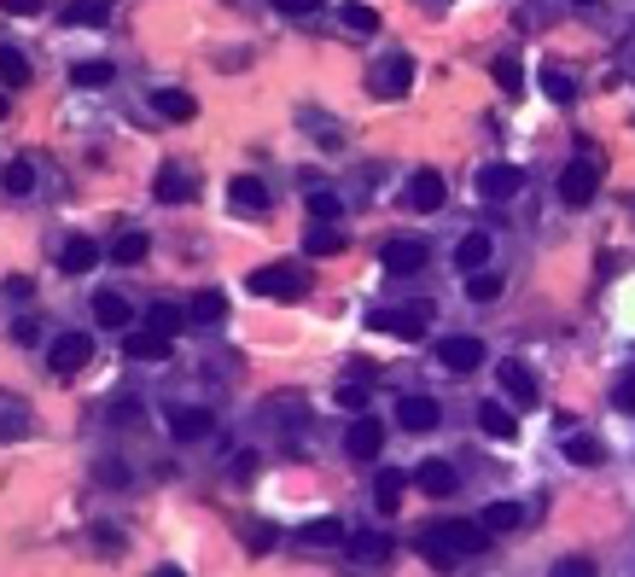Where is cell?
<instances>
[{"label":"cell","instance_id":"cell-39","mask_svg":"<svg viewBox=\"0 0 635 577\" xmlns=\"http://www.w3.org/2000/svg\"><path fill=\"white\" fill-rule=\"evenodd\" d=\"M338 210H344L338 193H327V187H321V193H309V222H338Z\"/></svg>","mask_w":635,"mask_h":577},{"label":"cell","instance_id":"cell-18","mask_svg":"<svg viewBox=\"0 0 635 577\" xmlns=\"http://www.w3.org/2000/svg\"><path fill=\"white\" fill-rule=\"evenodd\" d=\"M408 204H414L420 216L443 210V175H437V170H420V175H414V187H408Z\"/></svg>","mask_w":635,"mask_h":577},{"label":"cell","instance_id":"cell-43","mask_svg":"<svg viewBox=\"0 0 635 577\" xmlns=\"http://www.w3.org/2000/svg\"><path fill=\"white\" fill-rule=\"evenodd\" d=\"M245 543H251V554H268V548L280 543V531H274V525H251V537H245Z\"/></svg>","mask_w":635,"mask_h":577},{"label":"cell","instance_id":"cell-29","mask_svg":"<svg viewBox=\"0 0 635 577\" xmlns=\"http://www.w3.org/2000/svg\"><path fill=\"white\" fill-rule=\"evenodd\" d=\"M402 484H408V473H397V467H379V478H373V496H379V508H385V513H397Z\"/></svg>","mask_w":635,"mask_h":577},{"label":"cell","instance_id":"cell-20","mask_svg":"<svg viewBox=\"0 0 635 577\" xmlns=\"http://www.w3.org/2000/svg\"><path fill=\"white\" fill-rule=\"evenodd\" d=\"M59 269H65V274H88V269H100V245H94L88 234H76V239L65 245V251H59Z\"/></svg>","mask_w":635,"mask_h":577},{"label":"cell","instance_id":"cell-35","mask_svg":"<svg viewBox=\"0 0 635 577\" xmlns=\"http://www.w3.org/2000/svg\"><path fill=\"white\" fill-rule=\"evenodd\" d=\"M30 187H35V158H12V164H6V193L24 199Z\"/></svg>","mask_w":635,"mask_h":577},{"label":"cell","instance_id":"cell-17","mask_svg":"<svg viewBox=\"0 0 635 577\" xmlns=\"http://www.w3.org/2000/svg\"><path fill=\"white\" fill-rule=\"evenodd\" d=\"M187 321H193V327H216V321H228V292H216V286L193 292V304H187Z\"/></svg>","mask_w":635,"mask_h":577},{"label":"cell","instance_id":"cell-24","mask_svg":"<svg viewBox=\"0 0 635 577\" xmlns=\"http://www.w3.org/2000/svg\"><path fill=\"white\" fill-rule=\"evenodd\" d=\"M303 251H309V257H338V251H344V234H338L333 222H309Z\"/></svg>","mask_w":635,"mask_h":577},{"label":"cell","instance_id":"cell-27","mask_svg":"<svg viewBox=\"0 0 635 577\" xmlns=\"http://www.w3.org/2000/svg\"><path fill=\"white\" fill-rule=\"evenodd\" d=\"M105 18H111V0H70V6H65L70 30H82V24L94 30V24H105Z\"/></svg>","mask_w":635,"mask_h":577},{"label":"cell","instance_id":"cell-2","mask_svg":"<svg viewBox=\"0 0 635 577\" xmlns=\"http://www.w3.org/2000/svg\"><path fill=\"white\" fill-rule=\"evenodd\" d=\"M251 292L257 298H274V304H298L303 292H309V274L298 263H268V269L251 274Z\"/></svg>","mask_w":635,"mask_h":577},{"label":"cell","instance_id":"cell-44","mask_svg":"<svg viewBox=\"0 0 635 577\" xmlns=\"http://www.w3.org/2000/svg\"><path fill=\"white\" fill-rule=\"evenodd\" d=\"M274 12H286V18H309V12H321V0H274Z\"/></svg>","mask_w":635,"mask_h":577},{"label":"cell","instance_id":"cell-15","mask_svg":"<svg viewBox=\"0 0 635 577\" xmlns=\"http://www.w3.org/2000/svg\"><path fill=\"white\" fill-rule=\"evenodd\" d=\"M490 251H496V239L484 234V228H472V234H461V245H455V269L461 274L490 269Z\"/></svg>","mask_w":635,"mask_h":577},{"label":"cell","instance_id":"cell-9","mask_svg":"<svg viewBox=\"0 0 635 577\" xmlns=\"http://www.w3.org/2000/svg\"><path fill=\"white\" fill-rule=\"evenodd\" d=\"M216 432V414L210 408H169V438L175 443H199Z\"/></svg>","mask_w":635,"mask_h":577},{"label":"cell","instance_id":"cell-7","mask_svg":"<svg viewBox=\"0 0 635 577\" xmlns=\"http://www.w3.org/2000/svg\"><path fill=\"white\" fill-rule=\"evenodd\" d=\"M437 362H443L449 374H472V368H484V344L472 339V333H455V339L437 344Z\"/></svg>","mask_w":635,"mask_h":577},{"label":"cell","instance_id":"cell-28","mask_svg":"<svg viewBox=\"0 0 635 577\" xmlns=\"http://www.w3.org/2000/svg\"><path fill=\"white\" fill-rule=\"evenodd\" d=\"M152 193H158L164 204H187V199H193V181H187V175L175 170V164H164V170H158V187H152Z\"/></svg>","mask_w":635,"mask_h":577},{"label":"cell","instance_id":"cell-38","mask_svg":"<svg viewBox=\"0 0 635 577\" xmlns=\"http://www.w3.org/2000/svg\"><path fill=\"white\" fill-rule=\"evenodd\" d=\"M344 30L373 35V30H379V12H373V6H362V0H350V6H344Z\"/></svg>","mask_w":635,"mask_h":577},{"label":"cell","instance_id":"cell-6","mask_svg":"<svg viewBox=\"0 0 635 577\" xmlns=\"http://www.w3.org/2000/svg\"><path fill=\"white\" fill-rule=\"evenodd\" d=\"M519 187H525V175H519V164H484V170H478V193H484L490 204L519 199Z\"/></svg>","mask_w":635,"mask_h":577},{"label":"cell","instance_id":"cell-21","mask_svg":"<svg viewBox=\"0 0 635 577\" xmlns=\"http://www.w3.org/2000/svg\"><path fill=\"white\" fill-rule=\"evenodd\" d=\"M152 111H158V117H169V123H187V117L199 111V100H193L187 88H158V94H152Z\"/></svg>","mask_w":635,"mask_h":577},{"label":"cell","instance_id":"cell-4","mask_svg":"<svg viewBox=\"0 0 635 577\" xmlns=\"http://www.w3.org/2000/svg\"><path fill=\"white\" fill-rule=\"evenodd\" d=\"M94 362V344H88V333H59L53 339V350H47V368L53 374H82Z\"/></svg>","mask_w":635,"mask_h":577},{"label":"cell","instance_id":"cell-8","mask_svg":"<svg viewBox=\"0 0 635 577\" xmlns=\"http://www.w3.org/2000/svg\"><path fill=\"white\" fill-rule=\"evenodd\" d=\"M344 554H350V566L379 572V566L391 560V537H379V531H356V537H344Z\"/></svg>","mask_w":635,"mask_h":577},{"label":"cell","instance_id":"cell-49","mask_svg":"<svg viewBox=\"0 0 635 577\" xmlns=\"http://www.w3.org/2000/svg\"><path fill=\"white\" fill-rule=\"evenodd\" d=\"M577 6H595V0H577Z\"/></svg>","mask_w":635,"mask_h":577},{"label":"cell","instance_id":"cell-31","mask_svg":"<svg viewBox=\"0 0 635 577\" xmlns=\"http://www.w3.org/2000/svg\"><path fill=\"white\" fill-rule=\"evenodd\" d=\"M0 82L6 88H30V59L18 47H0Z\"/></svg>","mask_w":635,"mask_h":577},{"label":"cell","instance_id":"cell-3","mask_svg":"<svg viewBox=\"0 0 635 577\" xmlns=\"http://www.w3.org/2000/svg\"><path fill=\"white\" fill-rule=\"evenodd\" d=\"M595 193H601V158L595 152H577L566 170H560V199L571 210H583V204H595Z\"/></svg>","mask_w":635,"mask_h":577},{"label":"cell","instance_id":"cell-16","mask_svg":"<svg viewBox=\"0 0 635 577\" xmlns=\"http://www.w3.org/2000/svg\"><path fill=\"white\" fill-rule=\"evenodd\" d=\"M426 269V245L420 239H391L385 245V274H420Z\"/></svg>","mask_w":635,"mask_h":577},{"label":"cell","instance_id":"cell-48","mask_svg":"<svg viewBox=\"0 0 635 577\" xmlns=\"http://www.w3.org/2000/svg\"><path fill=\"white\" fill-rule=\"evenodd\" d=\"M152 577H187V572H181V566H158Z\"/></svg>","mask_w":635,"mask_h":577},{"label":"cell","instance_id":"cell-36","mask_svg":"<svg viewBox=\"0 0 635 577\" xmlns=\"http://www.w3.org/2000/svg\"><path fill=\"white\" fill-rule=\"evenodd\" d=\"M140 257H146V234H140V228H134V234H123L117 245H111V263H123V269H134Z\"/></svg>","mask_w":635,"mask_h":577},{"label":"cell","instance_id":"cell-11","mask_svg":"<svg viewBox=\"0 0 635 577\" xmlns=\"http://www.w3.org/2000/svg\"><path fill=\"white\" fill-rule=\"evenodd\" d=\"M426 315H432L426 304L420 309H379L373 327H379V333H397V339H420V333H426Z\"/></svg>","mask_w":635,"mask_h":577},{"label":"cell","instance_id":"cell-14","mask_svg":"<svg viewBox=\"0 0 635 577\" xmlns=\"http://www.w3.org/2000/svg\"><path fill=\"white\" fill-rule=\"evenodd\" d=\"M268 199H274V193H268V181H257V175H234V181H228V204L245 210V216L268 210Z\"/></svg>","mask_w":635,"mask_h":577},{"label":"cell","instance_id":"cell-5","mask_svg":"<svg viewBox=\"0 0 635 577\" xmlns=\"http://www.w3.org/2000/svg\"><path fill=\"white\" fill-rule=\"evenodd\" d=\"M373 88H379L385 100H402V94L414 88V53H391V59H379V70H373Z\"/></svg>","mask_w":635,"mask_h":577},{"label":"cell","instance_id":"cell-45","mask_svg":"<svg viewBox=\"0 0 635 577\" xmlns=\"http://www.w3.org/2000/svg\"><path fill=\"white\" fill-rule=\"evenodd\" d=\"M338 408H368V385H338Z\"/></svg>","mask_w":635,"mask_h":577},{"label":"cell","instance_id":"cell-32","mask_svg":"<svg viewBox=\"0 0 635 577\" xmlns=\"http://www.w3.org/2000/svg\"><path fill=\"white\" fill-rule=\"evenodd\" d=\"M566 461H571V467H601L606 455H601V443H595V438L571 432V438H566Z\"/></svg>","mask_w":635,"mask_h":577},{"label":"cell","instance_id":"cell-10","mask_svg":"<svg viewBox=\"0 0 635 577\" xmlns=\"http://www.w3.org/2000/svg\"><path fill=\"white\" fill-rule=\"evenodd\" d=\"M455 484H461V473H455V461H420L414 467V490H426V496H455Z\"/></svg>","mask_w":635,"mask_h":577},{"label":"cell","instance_id":"cell-1","mask_svg":"<svg viewBox=\"0 0 635 577\" xmlns=\"http://www.w3.org/2000/svg\"><path fill=\"white\" fill-rule=\"evenodd\" d=\"M484 543H490V531H484V525H467V519H437V525L420 531V554L432 560L437 572H449V566H461L472 554H484Z\"/></svg>","mask_w":635,"mask_h":577},{"label":"cell","instance_id":"cell-40","mask_svg":"<svg viewBox=\"0 0 635 577\" xmlns=\"http://www.w3.org/2000/svg\"><path fill=\"white\" fill-rule=\"evenodd\" d=\"M303 543H344V525L338 519H309L303 525Z\"/></svg>","mask_w":635,"mask_h":577},{"label":"cell","instance_id":"cell-26","mask_svg":"<svg viewBox=\"0 0 635 577\" xmlns=\"http://www.w3.org/2000/svg\"><path fill=\"white\" fill-rule=\"evenodd\" d=\"M146 327H152V333H164V339H175V333L187 327V309H181V304H169V298H164V304H152V309H146Z\"/></svg>","mask_w":635,"mask_h":577},{"label":"cell","instance_id":"cell-12","mask_svg":"<svg viewBox=\"0 0 635 577\" xmlns=\"http://www.w3.org/2000/svg\"><path fill=\"white\" fill-rule=\"evenodd\" d=\"M379 443H385V426H379L373 414L350 420V432H344V449H350L356 461H373V455H379Z\"/></svg>","mask_w":635,"mask_h":577},{"label":"cell","instance_id":"cell-34","mask_svg":"<svg viewBox=\"0 0 635 577\" xmlns=\"http://www.w3.org/2000/svg\"><path fill=\"white\" fill-rule=\"evenodd\" d=\"M542 94H548L554 105H571V100H577V82H571L566 70H554V65H548V70H542Z\"/></svg>","mask_w":635,"mask_h":577},{"label":"cell","instance_id":"cell-41","mask_svg":"<svg viewBox=\"0 0 635 577\" xmlns=\"http://www.w3.org/2000/svg\"><path fill=\"white\" fill-rule=\"evenodd\" d=\"M496 82H502L507 94H519V82H525V65H519L513 53H502V59H496Z\"/></svg>","mask_w":635,"mask_h":577},{"label":"cell","instance_id":"cell-50","mask_svg":"<svg viewBox=\"0 0 635 577\" xmlns=\"http://www.w3.org/2000/svg\"><path fill=\"white\" fill-rule=\"evenodd\" d=\"M0 117H6V100H0Z\"/></svg>","mask_w":635,"mask_h":577},{"label":"cell","instance_id":"cell-25","mask_svg":"<svg viewBox=\"0 0 635 577\" xmlns=\"http://www.w3.org/2000/svg\"><path fill=\"white\" fill-rule=\"evenodd\" d=\"M478 426H484V438H513L519 432V420L507 414V403H478Z\"/></svg>","mask_w":635,"mask_h":577},{"label":"cell","instance_id":"cell-33","mask_svg":"<svg viewBox=\"0 0 635 577\" xmlns=\"http://www.w3.org/2000/svg\"><path fill=\"white\" fill-rule=\"evenodd\" d=\"M467 292H472V304H496V298H502V274L472 269V274H467Z\"/></svg>","mask_w":635,"mask_h":577},{"label":"cell","instance_id":"cell-22","mask_svg":"<svg viewBox=\"0 0 635 577\" xmlns=\"http://www.w3.org/2000/svg\"><path fill=\"white\" fill-rule=\"evenodd\" d=\"M94 315H100V327H111V333H123L134 321V309H129L123 292H100V298H94Z\"/></svg>","mask_w":635,"mask_h":577},{"label":"cell","instance_id":"cell-19","mask_svg":"<svg viewBox=\"0 0 635 577\" xmlns=\"http://www.w3.org/2000/svg\"><path fill=\"white\" fill-rule=\"evenodd\" d=\"M502 391H507V397H513V403H519V408H531L536 397H542V391H536V379H531V368H525V362H502Z\"/></svg>","mask_w":635,"mask_h":577},{"label":"cell","instance_id":"cell-30","mask_svg":"<svg viewBox=\"0 0 635 577\" xmlns=\"http://www.w3.org/2000/svg\"><path fill=\"white\" fill-rule=\"evenodd\" d=\"M478 525H484V531H519V525H525V508H519V502H490Z\"/></svg>","mask_w":635,"mask_h":577},{"label":"cell","instance_id":"cell-37","mask_svg":"<svg viewBox=\"0 0 635 577\" xmlns=\"http://www.w3.org/2000/svg\"><path fill=\"white\" fill-rule=\"evenodd\" d=\"M111 76H117V70L105 65V59H88V65H76V70H70V82H76V88H105Z\"/></svg>","mask_w":635,"mask_h":577},{"label":"cell","instance_id":"cell-42","mask_svg":"<svg viewBox=\"0 0 635 577\" xmlns=\"http://www.w3.org/2000/svg\"><path fill=\"white\" fill-rule=\"evenodd\" d=\"M548 577H595V566H589L583 554H566V560H554V572Z\"/></svg>","mask_w":635,"mask_h":577},{"label":"cell","instance_id":"cell-46","mask_svg":"<svg viewBox=\"0 0 635 577\" xmlns=\"http://www.w3.org/2000/svg\"><path fill=\"white\" fill-rule=\"evenodd\" d=\"M6 12H18V18H30V12H41V0H0Z\"/></svg>","mask_w":635,"mask_h":577},{"label":"cell","instance_id":"cell-23","mask_svg":"<svg viewBox=\"0 0 635 577\" xmlns=\"http://www.w3.org/2000/svg\"><path fill=\"white\" fill-rule=\"evenodd\" d=\"M129 362H169V339L164 333H152V327L129 333Z\"/></svg>","mask_w":635,"mask_h":577},{"label":"cell","instance_id":"cell-47","mask_svg":"<svg viewBox=\"0 0 635 577\" xmlns=\"http://www.w3.org/2000/svg\"><path fill=\"white\" fill-rule=\"evenodd\" d=\"M618 403H624V408H635V379H624V385H618Z\"/></svg>","mask_w":635,"mask_h":577},{"label":"cell","instance_id":"cell-13","mask_svg":"<svg viewBox=\"0 0 635 577\" xmlns=\"http://www.w3.org/2000/svg\"><path fill=\"white\" fill-rule=\"evenodd\" d=\"M437 420H443V408L432 397H402L397 403V426L402 432H437Z\"/></svg>","mask_w":635,"mask_h":577}]
</instances>
